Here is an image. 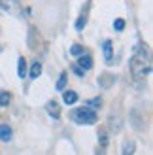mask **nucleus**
<instances>
[{
    "label": "nucleus",
    "mask_w": 153,
    "mask_h": 155,
    "mask_svg": "<svg viewBox=\"0 0 153 155\" xmlns=\"http://www.w3.org/2000/svg\"><path fill=\"white\" fill-rule=\"evenodd\" d=\"M63 100H64L66 106H72V104L78 102V93L76 91H64L63 93Z\"/></svg>",
    "instance_id": "0eeeda50"
},
{
    "label": "nucleus",
    "mask_w": 153,
    "mask_h": 155,
    "mask_svg": "<svg viewBox=\"0 0 153 155\" xmlns=\"http://www.w3.org/2000/svg\"><path fill=\"white\" fill-rule=\"evenodd\" d=\"M11 136H13V133H11L10 125H0V140H2V142H10Z\"/></svg>",
    "instance_id": "6e6552de"
},
{
    "label": "nucleus",
    "mask_w": 153,
    "mask_h": 155,
    "mask_svg": "<svg viewBox=\"0 0 153 155\" xmlns=\"http://www.w3.org/2000/svg\"><path fill=\"white\" fill-rule=\"evenodd\" d=\"M17 68H19V70H17V76L21 78V80H23L25 76H28V66H27V59H25V57H19Z\"/></svg>",
    "instance_id": "1a4fd4ad"
},
{
    "label": "nucleus",
    "mask_w": 153,
    "mask_h": 155,
    "mask_svg": "<svg viewBox=\"0 0 153 155\" xmlns=\"http://www.w3.org/2000/svg\"><path fill=\"white\" fill-rule=\"evenodd\" d=\"M102 53H104L106 63H112V57H113V44H112V40H104L102 42Z\"/></svg>",
    "instance_id": "20e7f679"
},
{
    "label": "nucleus",
    "mask_w": 153,
    "mask_h": 155,
    "mask_svg": "<svg viewBox=\"0 0 153 155\" xmlns=\"http://www.w3.org/2000/svg\"><path fill=\"white\" fill-rule=\"evenodd\" d=\"M76 64H78V66L81 68L83 72H87L89 68L93 66V59H91V55H87V53H85V55H81V57H78V63H76Z\"/></svg>",
    "instance_id": "423d86ee"
},
{
    "label": "nucleus",
    "mask_w": 153,
    "mask_h": 155,
    "mask_svg": "<svg viewBox=\"0 0 153 155\" xmlns=\"http://www.w3.org/2000/svg\"><path fill=\"white\" fill-rule=\"evenodd\" d=\"M85 23H87V15H81V17L76 21V30H78V32H81L83 27H85Z\"/></svg>",
    "instance_id": "f3484780"
},
{
    "label": "nucleus",
    "mask_w": 153,
    "mask_h": 155,
    "mask_svg": "<svg viewBox=\"0 0 153 155\" xmlns=\"http://www.w3.org/2000/svg\"><path fill=\"white\" fill-rule=\"evenodd\" d=\"M100 104H102V98H100V97H95V98L87 100V106H85V108L93 110V108H100Z\"/></svg>",
    "instance_id": "4468645a"
},
{
    "label": "nucleus",
    "mask_w": 153,
    "mask_h": 155,
    "mask_svg": "<svg viewBox=\"0 0 153 155\" xmlns=\"http://www.w3.org/2000/svg\"><path fill=\"white\" fill-rule=\"evenodd\" d=\"M134 150H136V144H134L132 140H131V142H125V146H123V153H121V155H132Z\"/></svg>",
    "instance_id": "ddd939ff"
},
{
    "label": "nucleus",
    "mask_w": 153,
    "mask_h": 155,
    "mask_svg": "<svg viewBox=\"0 0 153 155\" xmlns=\"http://www.w3.org/2000/svg\"><path fill=\"white\" fill-rule=\"evenodd\" d=\"M98 142H100V148H102V150L108 148V133H106V129H100V130H98Z\"/></svg>",
    "instance_id": "9d476101"
},
{
    "label": "nucleus",
    "mask_w": 153,
    "mask_h": 155,
    "mask_svg": "<svg viewBox=\"0 0 153 155\" xmlns=\"http://www.w3.org/2000/svg\"><path fill=\"white\" fill-rule=\"evenodd\" d=\"M113 28L121 32V30L125 28V21H123V19H116V21H113Z\"/></svg>",
    "instance_id": "a211bd4d"
},
{
    "label": "nucleus",
    "mask_w": 153,
    "mask_h": 155,
    "mask_svg": "<svg viewBox=\"0 0 153 155\" xmlns=\"http://www.w3.org/2000/svg\"><path fill=\"white\" fill-rule=\"evenodd\" d=\"M0 8H2L4 12L13 13V15L19 13V4L15 2V0H0Z\"/></svg>",
    "instance_id": "7ed1b4c3"
},
{
    "label": "nucleus",
    "mask_w": 153,
    "mask_h": 155,
    "mask_svg": "<svg viewBox=\"0 0 153 155\" xmlns=\"http://www.w3.org/2000/svg\"><path fill=\"white\" fill-rule=\"evenodd\" d=\"M0 49H2V48H0Z\"/></svg>",
    "instance_id": "aec40b11"
},
{
    "label": "nucleus",
    "mask_w": 153,
    "mask_h": 155,
    "mask_svg": "<svg viewBox=\"0 0 153 155\" xmlns=\"http://www.w3.org/2000/svg\"><path fill=\"white\" fill-rule=\"evenodd\" d=\"M85 48L83 45H80V44H74L72 48H70V55H74V57H81V55H85Z\"/></svg>",
    "instance_id": "9b49d317"
},
{
    "label": "nucleus",
    "mask_w": 153,
    "mask_h": 155,
    "mask_svg": "<svg viewBox=\"0 0 153 155\" xmlns=\"http://www.w3.org/2000/svg\"><path fill=\"white\" fill-rule=\"evenodd\" d=\"M40 74H42V64H40V63L36 61V63H34L32 66H30V72H28V76L32 78V80H36V78L40 76Z\"/></svg>",
    "instance_id": "f8f14e48"
},
{
    "label": "nucleus",
    "mask_w": 153,
    "mask_h": 155,
    "mask_svg": "<svg viewBox=\"0 0 153 155\" xmlns=\"http://www.w3.org/2000/svg\"><path fill=\"white\" fill-rule=\"evenodd\" d=\"M131 72L136 80H144L146 76H149L151 72V57H149V51L148 48H144V45H138L134 51V55L131 57Z\"/></svg>",
    "instance_id": "f257e3e1"
},
{
    "label": "nucleus",
    "mask_w": 153,
    "mask_h": 155,
    "mask_svg": "<svg viewBox=\"0 0 153 155\" xmlns=\"http://www.w3.org/2000/svg\"><path fill=\"white\" fill-rule=\"evenodd\" d=\"M10 98H11V95L8 91H0V106H8L10 104Z\"/></svg>",
    "instance_id": "2eb2a0df"
},
{
    "label": "nucleus",
    "mask_w": 153,
    "mask_h": 155,
    "mask_svg": "<svg viewBox=\"0 0 153 155\" xmlns=\"http://www.w3.org/2000/svg\"><path fill=\"white\" fill-rule=\"evenodd\" d=\"M70 119L74 123H78V125H93V123H96L98 115L95 110H89V108H76V110H72L70 114Z\"/></svg>",
    "instance_id": "f03ea898"
},
{
    "label": "nucleus",
    "mask_w": 153,
    "mask_h": 155,
    "mask_svg": "<svg viewBox=\"0 0 153 155\" xmlns=\"http://www.w3.org/2000/svg\"><path fill=\"white\" fill-rule=\"evenodd\" d=\"M45 110H47V114L51 115L53 119H59L60 117V106L55 102V100H51V102L45 104Z\"/></svg>",
    "instance_id": "39448f33"
},
{
    "label": "nucleus",
    "mask_w": 153,
    "mask_h": 155,
    "mask_svg": "<svg viewBox=\"0 0 153 155\" xmlns=\"http://www.w3.org/2000/svg\"><path fill=\"white\" fill-rule=\"evenodd\" d=\"M66 72H63L59 76V81H57V91H64V87H66Z\"/></svg>",
    "instance_id": "dca6fc26"
},
{
    "label": "nucleus",
    "mask_w": 153,
    "mask_h": 155,
    "mask_svg": "<svg viewBox=\"0 0 153 155\" xmlns=\"http://www.w3.org/2000/svg\"><path fill=\"white\" fill-rule=\"evenodd\" d=\"M72 70H74V74H76V76H85V72H83L78 64H74V66H72Z\"/></svg>",
    "instance_id": "6ab92c4d"
}]
</instances>
